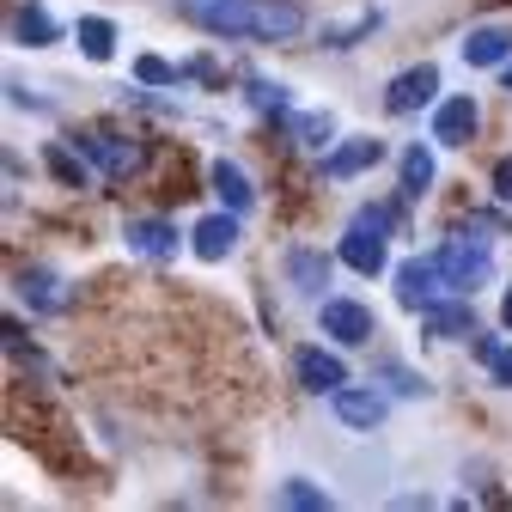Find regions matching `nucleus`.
Returning <instances> with one entry per match:
<instances>
[{
	"instance_id": "4be33fe9",
	"label": "nucleus",
	"mask_w": 512,
	"mask_h": 512,
	"mask_svg": "<svg viewBox=\"0 0 512 512\" xmlns=\"http://www.w3.org/2000/svg\"><path fill=\"white\" fill-rule=\"evenodd\" d=\"M293 135H299V147L324 153V147H330V135H336V116H330V110H311V116H299V122H293Z\"/></svg>"
},
{
	"instance_id": "f3484780",
	"label": "nucleus",
	"mask_w": 512,
	"mask_h": 512,
	"mask_svg": "<svg viewBox=\"0 0 512 512\" xmlns=\"http://www.w3.org/2000/svg\"><path fill=\"white\" fill-rule=\"evenodd\" d=\"M19 293H25L37 311H68V287H61L55 269H25V275H19Z\"/></svg>"
},
{
	"instance_id": "f8f14e48",
	"label": "nucleus",
	"mask_w": 512,
	"mask_h": 512,
	"mask_svg": "<svg viewBox=\"0 0 512 512\" xmlns=\"http://www.w3.org/2000/svg\"><path fill=\"white\" fill-rule=\"evenodd\" d=\"M128 250H141V256H153V263H165V256H177V226H165V220H128Z\"/></svg>"
},
{
	"instance_id": "2f4dec72",
	"label": "nucleus",
	"mask_w": 512,
	"mask_h": 512,
	"mask_svg": "<svg viewBox=\"0 0 512 512\" xmlns=\"http://www.w3.org/2000/svg\"><path fill=\"white\" fill-rule=\"evenodd\" d=\"M500 324L512 330V287H506V299H500Z\"/></svg>"
},
{
	"instance_id": "39448f33",
	"label": "nucleus",
	"mask_w": 512,
	"mask_h": 512,
	"mask_svg": "<svg viewBox=\"0 0 512 512\" xmlns=\"http://www.w3.org/2000/svg\"><path fill=\"white\" fill-rule=\"evenodd\" d=\"M324 336L360 348V342L378 336V317H372V305H360V299H324Z\"/></svg>"
},
{
	"instance_id": "6ab92c4d",
	"label": "nucleus",
	"mask_w": 512,
	"mask_h": 512,
	"mask_svg": "<svg viewBox=\"0 0 512 512\" xmlns=\"http://www.w3.org/2000/svg\"><path fill=\"white\" fill-rule=\"evenodd\" d=\"M421 317H427V336H439V342L476 336V311H470V305H433V311H421Z\"/></svg>"
},
{
	"instance_id": "cd10ccee",
	"label": "nucleus",
	"mask_w": 512,
	"mask_h": 512,
	"mask_svg": "<svg viewBox=\"0 0 512 512\" xmlns=\"http://www.w3.org/2000/svg\"><path fill=\"white\" fill-rule=\"evenodd\" d=\"M250 104L263 110V116H269V110L281 116V110H287V86H269V80H250Z\"/></svg>"
},
{
	"instance_id": "5701e85b",
	"label": "nucleus",
	"mask_w": 512,
	"mask_h": 512,
	"mask_svg": "<svg viewBox=\"0 0 512 512\" xmlns=\"http://www.w3.org/2000/svg\"><path fill=\"white\" fill-rule=\"evenodd\" d=\"M470 348H476V360L494 372V384H506V391H512V348H506V342H494V336H476Z\"/></svg>"
},
{
	"instance_id": "9d476101",
	"label": "nucleus",
	"mask_w": 512,
	"mask_h": 512,
	"mask_svg": "<svg viewBox=\"0 0 512 512\" xmlns=\"http://www.w3.org/2000/svg\"><path fill=\"white\" fill-rule=\"evenodd\" d=\"M342 263H348L354 275H384V232L348 226V238H342Z\"/></svg>"
},
{
	"instance_id": "1a4fd4ad",
	"label": "nucleus",
	"mask_w": 512,
	"mask_h": 512,
	"mask_svg": "<svg viewBox=\"0 0 512 512\" xmlns=\"http://www.w3.org/2000/svg\"><path fill=\"white\" fill-rule=\"evenodd\" d=\"M196 256L202 263H226V256L238 250V214H208V220H196Z\"/></svg>"
},
{
	"instance_id": "9b49d317",
	"label": "nucleus",
	"mask_w": 512,
	"mask_h": 512,
	"mask_svg": "<svg viewBox=\"0 0 512 512\" xmlns=\"http://www.w3.org/2000/svg\"><path fill=\"white\" fill-rule=\"evenodd\" d=\"M378 159H384V141L360 135V141H342V147L324 159V177H336V183H342V177H360V171H372Z\"/></svg>"
},
{
	"instance_id": "473e14b6",
	"label": "nucleus",
	"mask_w": 512,
	"mask_h": 512,
	"mask_svg": "<svg viewBox=\"0 0 512 512\" xmlns=\"http://www.w3.org/2000/svg\"><path fill=\"white\" fill-rule=\"evenodd\" d=\"M500 80H506V92H512V61H506V74H500Z\"/></svg>"
},
{
	"instance_id": "aec40b11",
	"label": "nucleus",
	"mask_w": 512,
	"mask_h": 512,
	"mask_svg": "<svg viewBox=\"0 0 512 512\" xmlns=\"http://www.w3.org/2000/svg\"><path fill=\"white\" fill-rule=\"evenodd\" d=\"M74 37H80L86 61H110V55H116V25H110V19H80Z\"/></svg>"
},
{
	"instance_id": "ddd939ff",
	"label": "nucleus",
	"mask_w": 512,
	"mask_h": 512,
	"mask_svg": "<svg viewBox=\"0 0 512 512\" xmlns=\"http://www.w3.org/2000/svg\"><path fill=\"white\" fill-rule=\"evenodd\" d=\"M506 55H512V31L506 25H482V31L464 37V61H470V68H500Z\"/></svg>"
},
{
	"instance_id": "a878e982",
	"label": "nucleus",
	"mask_w": 512,
	"mask_h": 512,
	"mask_svg": "<svg viewBox=\"0 0 512 512\" xmlns=\"http://www.w3.org/2000/svg\"><path fill=\"white\" fill-rule=\"evenodd\" d=\"M372 25H378V13H360V19H348V25L324 31V43H330V49H354V37H366Z\"/></svg>"
},
{
	"instance_id": "20e7f679",
	"label": "nucleus",
	"mask_w": 512,
	"mask_h": 512,
	"mask_svg": "<svg viewBox=\"0 0 512 512\" xmlns=\"http://www.w3.org/2000/svg\"><path fill=\"white\" fill-rule=\"evenodd\" d=\"M80 153L86 159H98V171L104 177H135L141 165H147V147L141 141H122V135H104V128H92V135H80Z\"/></svg>"
},
{
	"instance_id": "c756f323",
	"label": "nucleus",
	"mask_w": 512,
	"mask_h": 512,
	"mask_svg": "<svg viewBox=\"0 0 512 512\" xmlns=\"http://www.w3.org/2000/svg\"><path fill=\"white\" fill-rule=\"evenodd\" d=\"M391 378H397L403 397H421V391H427V378H415V372H403V366H391Z\"/></svg>"
},
{
	"instance_id": "f257e3e1",
	"label": "nucleus",
	"mask_w": 512,
	"mask_h": 512,
	"mask_svg": "<svg viewBox=\"0 0 512 512\" xmlns=\"http://www.w3.org/2000/svg\"><path fill=\"white\" fill-rule=\"evenodd\" d=\"M177 13L208 31V37H256V43H287L305 31V13L293 0H177Z\"/></svg>"
},
{
	"instance_id": "7ed1b4c3",
	"label": "nucleus",
	"mask_w": 512,
	"mask_h": 512,
	"mask_svg": "<svg viewBox=\"0 0 512 512\" xmlns=\"http://www.w3.org/2000/svg\"><path fill=\"white\" fill-rule=\"evenodd\" d=\"M445 287L452 281H445L439 256H409V263H397V305L403 311H433Z\"/></svg>"
},
{
	"instance_id": "412c9836",
	"label": "nucleus",
	"mask_w": 512,
	"mask_h": 512,
	"mask_svg": "<svg viewBox=\"0 0 512 512\" xmlns=\"http://www.w3.org/2000/svg\"><path fill=\"white\" fill-rule=\"evenodd\" d=\"M427 189H433V153H427V147H409V153H403V196L421 202Z\"/></svg>"
},
{
	"instance_id": "f03ea898",
	"label": "nucleus",
	"mask_w": 512,
	"mask_h": 512,
	"mask_svg": "<svg viewBox=\"0 0 512 512\" xmlns=\"http://www.w3.org/2000/svg\"><path fill=\"white\" fill-rule=\"evenodd\" d=\"M439 269H445V281H452L458 293H464V287H482V281L494 275V250H488L482 238L458 232V238L439 244Z\"/></svg>"
},
{
	"instance_id": "dca6fc26",
	"label": "nucleus",
	"mask_w": 512,
	"mask_h": 512,
	"mask_svg": "<svg viewBox=\"0 0 512 512\" xmlns=\"http://www.w3.org/2000/svg\"><path fill=\"white\" fill-rule=\"evenodd\" d=\"M336 415H342V427H378V421H384V397L342 384V391H336Z\"/></svg>"
},
{
	"instance_id": "6e6552de",
	"label": "nucleus",
	"mask_w": 512,
	"mask_h": 512,
	"mask_svg": "<svg viewBox=\"0 0 512 512\" xmlns=\"http://www.w3.org/2000/svg\"><path fill=\"white\" fill-rule=\"evenodd\" d=\"M476 122H482L476 98H445V104L433 110V141H439V147H470V141H476Z\"/></svg>"
},
{
	"instance_id": "a211bd4d",
	"label": "nucleus",
	"mask_w": 512,
	"mask_h": 512,
	"mask_svg": "<svg viewBox=\"0 0 512 512\" xmlns=\"http://www.w3.org/2000/svg\"><path fill=\"white\" fill-rule=\"evenodd\" d=\"M208 177H214V189H220V202H226L232 214H244V208L256 202V189H250V177H244V171H238L232 159H214V171H208Z\"/></svg>"
},
{
	"instance_id": "393cba45",
	"label": "nucleus",
	"mask_w": 512,
	"mask_h": 512,
	"mask_svg": "<svg viewBox=\"0 0 512 512\" xmlns=\"http://www.w3.org/2000/svg\"><path fill=\"white\" fill-rule=\"evenodd\" d=\"M281 506H293V512H324L330 494H324V488H311V482H287V488H281Z\"/></svg>"
},
{
	"instance_id": "0eeeda50",
	"label": "nucleus",
	"mask_w": 512,
	"mask_h": 512,
	"mask_svg": "<svg viewBox=\"0 0 512 512\" xmlns=\"http://www.w3.org/2000/svg\"><path fill=\"white\" fill-rule=\"evenodd\" d=\"M433 92H439V68H433V61H421V68H409V74H397L391 86H384V110L409 116V110L433 104Z\"/></svg>"
},
{
	"instance_id": "c85d7f7f",
	"label": "nucleus",
	"mask_w": 512,
	"mask_h": 512,
	"mask_svg": "<svg viewBox=\"0 0 512 512\" xmlns=\"http://www.w3.org/2000/svg\"><path fill=\"white\" fill-rule=\"evenodd\" d=\"M354 226H372V232H391L397 220H391V208H360V214H354Z\"/></svg>"
},
{
	"instance_id": "b1692460",
	"label": "nucleus",
	"mask_w": 512,
	"mask_h": 512,
	"mask_svg": "<svg viewBox=\"0 0 512 512\" xmlns=\"http://www.w3.org/2000/svg\"><path fill=\"white\" fill-rule=\"evenodd\" d=\"M43 165H49V171H55L61 183H68V189H86V165H80V153H68V147H61V141H49Z\"/></svg>"
},
{
	"instance_id": "423d86ee",
	"label": "nucleus",
	"mask_w": 512,
	"mask_h": 512,
	"mask_svg": "<svg viewBox=\"0 0 512 512\" xmlns=\"http://www.w3.org/2000/svg\"><path fill=\"white\" fill-rule=\"evenodd\" d=\"M293 378L305 384L311 397H336L342 384H348V366H342V354H324V348H299V354H293Z\"/></svg>"
},
{
	"instance_id": "2eb2a0df",
	"label": "nucleus",
	"mask_w": 512,
	"mask_h": 512,
	"mask_svg": "<svg viewBox=\"0 0 512 512\" xmlns=\"http://www.w3.org/2000/svg\"><path fill=\"white\" fill-rule=\"evenodd\" d=\"M287 281H293L305 299H317V293L330 287V256H324V250H293V256H287Z\"/></svg>"
},
{
	"instance_id": "4468645a",
	"label": "nucleus",
	"mask_w": 512,
	"mask_h": 512,
	"mask_svg": "<svg viewBox=\"0 0 512 512\" xmlns=\"http://www.w3.org/2000/svg\"><path fill=\"white\" fill-rule=\"evenodd\" d=\"M13 37H19L25 49H49V43L61 37V25L37 7V0H19V7H13Z\"/></svg>"
},
{
	"instance_id": "7c9ffc66",
	"label": "nucleus",
	"mask_w": 512,
	"mask_h": 512,
	"mask_svg": "<svg viewBox=\"0 0 512 512\" xmlns=\"http://www.w3.org/2000/svg\"><path fill=\"white\" fill-rule=\"evenodd\" d=\"M494 196H500V202H512V159H500V165H494Z\"/></svg>"
},
{
	"instance_id": "bb28decb",
	"label": "nucleus",
	"mask_w": 512,
	"mask_h": 512,
	"mask_svg": "<svg viewBox=\"0 0 512 512\" xmlns=\"http://www.w3.org/2000/svg\"><path fill=\"white\" fill-rule=\"evenodd\" d=\"M135 74H141V86H177V68H171V61H159V55H141Z\"/></svg>"
}]
</instances>
